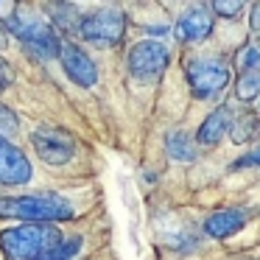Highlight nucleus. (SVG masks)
<instances>
[{
	"label": "nucleus",
	"mask_w": 260,
	"mask_h": 260,
	"mask_svg": "<svg viewBox=\"0 0 260 260\" xmlns=\"http://www.w3.org/2000/svg\"><path fill=\"white\" fill-rule=\"evenodd\" d=\"M62 241L51 221H28L23 226H9L0 232V252L6 260H37Z\"/></svg>",
	"instance_id": "f257e3e1"
},
{
	"label": "nucleus",
	"mask_w": 260,
	"mask_h": 260,
	"mask_svg": "<svg viewBox=\"0 0 260 260\" xmlns=\"http://www.w3.org/2000/svg\"><path fill=\"white\" fill-rule=\"evenodd\" d=\"M73 215L68 199L53 193H28V196H3L0 199V218L17 221H68Z\"/></svg>",
	"instance_id": "f03ea898"
},
{
	"label": "nucleus",
	"mask_w": 260,
	"mask_h": 260,
	"mask_svg": "<svg viewBox=\"0 0 260 260\" xmlns=\"http://www.w3.org/2000/svg\"><path fill=\"white\" fill-rule=\"evenodd\" d=\"M3 25H6L9 34H14L20 42H25V45H28L34 53H40L42 59L59 56V45H62V42L56 40L53 28L40 17L37 9L20 3V6L6 17V23H3Z\"/></svg>",
	"instance_id": "7ed1b4c3"
},
{
	"label": "nucleus",
	"mask_w": 260,
	"mask_h": 260,
	"mask_svg": "<svg viewBox=\"0 0 260 260\" xmlns=\"http://www.w3.org/2000/svg\"><path fill=\"white\" fill-rule=\"evenodd\" d=\"M79 34L84 42L95 48H112L123 40L126 34V17L118 6H104L90 14H81Z\"/></svg>",
	"instance_id": "20e7f679"
},
{
	"label": "nucleus",
	"mask_w": 260,
	"mask_h": 260,
	"mask_svg": "<svg viewBox=\"0 0 260 260\" xmlns=\"http://www.w3.org/2000/svg\"><path fill=\"white\" fill-rule=\"evenodd\" d=\"M187 84H190V92L196 98H215L218 92H224L232 81V70L230 62L221 56H202L193 59L187 64Z\"/></svg>",
	"instance_id": "39448f33"
},
{
	"label": "nucleus",
	"mask_w": 260,
	"mask_h": 260,
	"mask_svg": "<svg viewBox=\"0 0 260 260\" xmlns=\"http://www.w3.org/2000/svg\"><path fill=\"white\" fill-rule=\"evenodd\" d=\"M129 73L132 79L137 81H154L165 73L171 62V53L162 42L157 40H143V42H135V48L129 51Z\"/></svg>",
	"instance_id": "423d86ee"
},
{
	"label": "nucleus",
	"mask_w": 260,
	"mask_h": 260,
	"mask_svg": "<svg viewBox=\"0 0 260 260\" xmlns=\"http://www.w3.org/2000/svg\"><path fill=\"white\" fill-rule=\"evenodd\" d=\"M34 143V151L42 162L48 165H68L76 157V140L70 132L56 129V126H45V129H37L31 135Z\"/></svg>",
	"instance_id": "0eeeda50"
},
{
	"label": "nucleus",
	"mask_w": 260,
	"mask_h": 260,
	"mask_svg": "<svg viewBox=\"0 0 260 260\" xmlns=\"http://www.w3.org/2000/svg\"><path fill=\"white\" fill-rule=\"evenodd\" d=\"M59 62H62V70L68 73L70 81H76L79 87L90 90V87L98 84V68L90 59V53L84 48H79L76 42H62L59 45Z\"/></svg>",
	"instance_id": "6e6552de"
},
{
	"label": "nucleus",
	"mask_w": 260,
	"mask_h": 260,
	"mask_svg": "<svg viewBox=\"0 0 260 260\" xmlns=\"http://www.w3.org/2000/svg\"><path fill=\"white\" fill-rule=\"evenodd\" d=\"M34 176L28 157L23 154V148H17L12 140L0 137V185H25Z\"/></svg>",
	"instance_id": "1a4fd4ad"
},
{
	"label": "nucleus",
	"mask_w": 260,
	"mask_h": 260,
	"mask_svg": "<svg viewBox=\"0 0 260 260\" xmlns=\"http://www.w3.org/2000/svg\"><path fill=\"white\" fill-rule=\"evenodd\" d=\"M176 40L182 42H202L213 34V12L202 3L190 6L179 20H176V28H174Z\"/></svg>",
	"instance_id": "9d476101"
},
{
	"label": "nucleus",
	"mask_w": 260,
	"mask_h": 260,
	"mask_svg": "<svg viewBox=\"0 0 260 260\" xmlns=\"http://www.w3.org/2000/svg\"><path fill=\"white\" fill-rule=\"evenodd\" d=\"M249 221V213L241 207H224V210H215L213 215H207V221H204L202 230L207 232L210 238H218V241H224V238H232L235 232H241L243 226H246Z\"/></svg>",
	"instance_id": "9b49d317"
},
{
	"label": "nucleus",
	"mask_w": 260,
	"mask_h": 260,
	"mask_svg": "<svg viewBox=\"0 0 260 260\" xmlns=\"http://www.w3.org/2000/svg\"><path fill=\"white\" fill-rule=\"evenodd\" d=\"M232 109L230 107H218V109H213V112L207 115V118L199 123V129H196V143L199 146H215V143L221 140V137L230 132V126H232Z\"/></svg>",
	"instance_id": "f8f14e48"
},
{
	"label": "nucleus",
	"mask_w": 260,
	"mask_h": 260,
	"mask_svg": "<svg viewBox=\"0 0 260 260\" xmlns=\"http://www.w3.org/2000/svg\"><path fill=\"white\" fill-rule=\"evenodd\" d=\"M45 12L51 17V23L59 25L62 31H79L81 12L76 9V3H70V0H45Z\"/></svg>",
	"instance_id": "ddd939ff"
},
{
	"label": "nucleus",
	"mask_w": 260,
	"mask_h": 260,
	"mask_svg": "<svg viewBox=\"0 0 260 260\" xmlns=\"http://www.w3.org/2000/svg\"><path fill=\"white\" fill-rule=\"evenodd\" d=\"M165 151H168L171 159H176V162H193L196 159V143L187 137V132L182 129H171L168 135H165Z\"/></svg>",
	"instance_id": "4468645a"
},
{
	"label": "nucleus",
	"mask_w": 260,
	"mask_h": 260,
	"mask_svg": "<svg viewBox=\"0 0 260 260\" xmlns=\"http://www.w3.org/2000/svg\"><path fill=\"white\" fill-rule=\"evenodd\" d=\"M230 135H232V140H235V143H246V140H254V137H260V115L246 112L243 118L232 120Z\"/></svg>",
	"instance_id": "2eb2a0df"
},
{
	"label": "nucleus",
	"mask_w": 260,
	"mask_h": 260,
	"mask_svg": "<svg viewBox=\"0 0 260 260\" xmlns=\"http://www.w3.org/2000/svg\"><path fill=\"white\" fill-rule=\"evenodd\" d=\"M235 95L238 101L243 104H252L260 98V73L249 70V73H241V79L235 81Z\"/></svg>",
	"instance_id": "dca6fc26"
},
{
	"label": "nucleus",
	"mask_w": 260,
	"mask_h": 260,
	"mask_svg": "<svg viewBox=\"0 0 260 260\" xmlns=\"http://www.w3.org/2000/svg\"><path fill=\"white\" fill-rule=\"evenodd\" d=\"M235 68L241 70V73L260 70V42H246L243 48H238V53H235Z\"/></svg>",
	"instance_id": "f3484780"
},
{
	"label": "nucleus",
	"mask_w": 260,
	"mask_h": 260,
	"mask_svg": "<svg viewBox=\"0 0 260 260\" xmlns=\"http://www.w3.org/2000/svg\"><path fill=\"white\" fill-rule=\"evenodd\" d=\"M79 246H81V238H70V241H59L53 249H48L42 257H37V260H73L76 257V252H79Z\"/></svg>",
	"instance_id": "a211bd4d"
},
{
	"label": "nucleus",
	"mask_w": 260,
	"mask_h": 260,
	"mask_svg": "<svg viewBox=\"0 0 260 260\" xmlns=\"http://www.w3.org/2000/svg\"><path fill=\"white\" fill-rule=\"evenodd\" d=\"M210 9H213V14H218V17L232 20V17H238V14L246 9V0H213Z\"/></svg>",
	"instance_id": "6ab92c4d"
},
{
	"label": "nucleus",
	"mask_w": 260,
	"mask_h": 260,
	"mask_svg": "<svg viewBox=\"0 0 260 260\" xmlns=\"http://www.w3.org/2000/svg\"><path fill=\"white\" fill-rule=\"evenodd\" d=\"M17 129H20L17 115H14L6 104H0V137H12Z\"/></svg>",
	"instance_id": "aec40b11"
},
{
	"label": "nucleus",
	"mask_w": 260,
	"mask_h": 260,
	"mask_svg": "<svg viewBox=\"0 0 260 260\" xmlns=\"http://www.w3.org/2000/svg\"><path fill=\"white\" fill-rule=\"evenodd\" d=\"M252 165H260V148H257V151H249L246 157H241V159H235L232 168L241 171V168H252Z\"/></svg>",
	"instance_id": "412c9836"
},
{
	"label": "nucleus",
	"mask_w": 260,
	"mask_h": 260,
	"mask_svg": "<svg viewBox=\"0 0 260 260\" xmlns=\"http://www.w3.org/2000/svg\"><path fill=\"white\" fill-rule=\"evenodd\" d=\"M249 31L254 37H260V0L252 3V14H249Z\"/></svg>",
	"instance_id": "4be33fe9"
},
{
	"label": "nucleus",
	"mask_w": 260,
	"mask_h": 260,
	"mask_svg": "<svg viewBox=\"0 0 260 260\" xmlns=\"http://www.w3.org/2000/svg\"><path fill=\"white\" fill-rule=\"evenodd\" d=\"M9 79H12V73H9V64L0 59V92L6 90V84H9Z\"/></svg>",
	"instance_id": "5701e85b"
},
{
	"label": "nucleus",
	"mask_w": 260,
	"mask_h": 260,
	"mask_svg": "<svg viewBox=\"0 0 260 260\" xmlns=\"http://www.w3.org/2000/svg\"><path fill=\"white\" fill-rule=\"evenodd\" d=\"M0 45H3V34H0Z\"/></svg>",
	"instance_id": "b1692460"
}]
</instances>
